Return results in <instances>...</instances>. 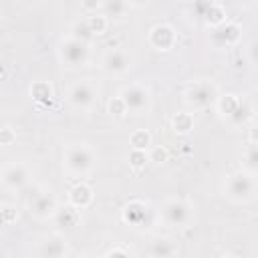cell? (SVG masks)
Listing matches in <instances>:
<instances>
[{
	"mask_svg": "<svg viewBox=\"0 0 258 258\" xmlns=\"http://www.w3.org/2000/svg\"><path fill=\"white\" fill-rule=\"evenodd\" d=\"M30 97L38 103V105H50L52 101V87L46 81H36L30 85Z\"/></svg>",
	"mask_w": 258,
	"mask_h": 258,
	"instance_id": "ffe728a7",
	"label": "cell"
},
{
	"mask_svg": "<svg viewBox=\"0 0 258 258\" xmlns=\"http://www.w3.org/2000/svg\"><path fill=\"white\" fill-rule=\"evenodd\" d=\"M91 202H93V189H91L89 183L79 181L77 185L71 187V191H69V204L71 206H75L79 210H85L87 206H91Z\"/></svg>",
	"mask_w": 258,
	"mask_h": 258,
	"instance_id": "e0dca14e",
	"label": "cell"
},
{
	"mask_svg": "<svg viewBox=\"0 0 258 258\" xmlns=\"http://www.w3.org/2000/svg\"><path fill=\"white\" fill-rule=\"evenodd\" d=\"M240 4H244V6H254L256 4V0H238Z\"/></svg>",
	"mask_w": 258,
	"mask_h": 258,
	"instance_id": "e575fe53",
	"label": "cell"
},
{
	"mask_svg": "<svg viewBox=\"0 0 258 258\" xmlns=\"http://www.w3.org/2000/svg\"><path fill=\"white\" fill-rule=\"evenodd\" d=\"M56 208H58V200L54 198L52 191H40V194L32 196V200H30V204H28L30 214H32L34 218H38V220H48V218H52V214H54Z\"/></svg>",
	"mask_w": 258,
	"mask_h": 258,
	"instance_id": "7c38bea8",
	"label": "cell"
},
{
	"mask_svg": "<svg viewBox=\"0 0 258 258\" xmlns=\"http://www.w3.org/2000/svg\"><path fill=\"white\" fill-rule=\"evenodd\" d=\"M71 36L81 38V40H87V42L93 38V34H91V30H89V24H87V20H85V18H83V20H77V22L73 24Z\"/></svg>",
	"mask_w": 258,
	"mask_h": 258,
	"instance_id": "484cf974",
	"label": "cell"
},
{
	"mask_svg": "<svg viewBox=\"0 0 258 258\" xmlns=\"http://www.w3.org/2000/svg\"><path fill=\"white\" fill-rule=\"evenodd\" d=\"M147 220V204L141 200H131L123 208V222L129 226H141Z\"/></svg>",
	"mask_w": 258,
	"mask_h": 258,
	"instance_id": "9a60e30c",
	"label": "cell"
},
{
	"mask_svg": "<svg viewBox=\"0 0 258 258\" xmlns=\"http://www.w3.org/2000/svg\"><path fill=\"white\" fill-rule=\"evenodd\" d=\"M147 42L151 48L155 50H161V52H167L175 46L177 42V32L171 24L167 22H159L155 26H151V30L147 32Z\"/></svg>",
	"mask_w": 258,
	"mask_h": 258,
	"instance_id": "9c48e42d",
	"label": "cell"
},
{
	"mask_svg": "<svg viewBox=\"0 0 258 258\" xmlns=\"http://www.w3.org/2000/svg\"><path fill=\"white\" fill-rule=\"evenodd\" d=\"M58 58L64 67L69 69H79V67H85L91 58V48H89V42L87 40H81V38H75V36H67L60 40L58 44Z\"/></svg>",
	"mask_w": 258,
	"mask_h": 258,
	"instance_id": "8992f818",
	"label": "cell"
},
{
	"mask_svg": "<svg viewBox=\"0 0 258 258\" xmlns=\"http://www.w3.org/2000/svg\"><path fill=\"white\" fill-rule=\"evenodd\" d=\"M242 169H246L250 173L258 171V149H256L254 141H250L246 145V149L242 151Z\"/></svg>",
	"mask_w": 258,
	"mask_h": 258,
	"instance_id": "603a6c76",
	"label": "cell"
},
{
	"mask_svg": "<svg viewBox=\"0 0 258 258\" xmlns=\"http://www.w3.org/2000/svg\"><path fill=\"white\" fill-rule=\"evenodd\" d=\"M101 67L109 75H123L131 69V56L125 48H113L103 56Z\"/></svg>",
	"mask_w": 258,
	"mask_h": 258,
	"instance_id": "4fadbf2b",
	"label": "cell"
},
{
	"mask_svg": "<svg viewBox=\"0 0 258 258\" xmlns=\"http://www.w3.org/2000/svg\"><path fill=\"white\" fill-rule=\"evenodd\" d=\"M159 216L171 228H185L194 218V206L183 198H167L159 208Z\"/></svg>",
	"mask_w": 258,
	"mask_h": 258,
	"instance_id": "52a82bcc",
	"label": "cell"
},
{
	"mask_svg": "<svg viewBox=\"0 0 258 258\" xmlns=\"http://www.w3.org/2000/svg\"><path fill=\"white\" fill-rule=\"evenodd\" d=\"M129 145H131V149H143V151H147L151 147V133L147 129L133 131L131 137H129Z\"/></svg>",
	"mask_w": 258,
	"mask_h": 258,
	"instance_id": "d4e9b609",
	"label": "cell"
},
{
	"mask_svg": "<svg viewBox=\"0 0 258 258\" xmlns=\"http://www.w3.org/2000/svg\"><path fill=\"white\" fill-rule=\"evenodd\" d=\"M16 141V131L12 127H0V145L10 147Z\"/></svg>",
	"mask_w": 258,
	"mask_h": 258,
	"instance_id": "f1b7e54d",
	"label": "cell"
},
{
	"mask_svg": "<svg viewBox=\"0 0 258 258\" xmlns=\"http://www.w3.org/2000/svg\"><path fill=\"white\" fill-rule=\"evenodd\" d=\"M167 149L165 147H161V145H151L149 149H147V159L149 161H153V163H163V161H167Z\"/></svg>",
	"mask_w": 258,
	"mask_h": 258,
	"instance_id": "83f0119b",
	"label": "cell"
},
{
	"mask_svg": "<svg viewBox=\"0 0 258 258\" xmlns=\"http://www.w3.org/2000/svg\"><path fill=\"white\" fill-rule=\"evenodd\" d=\"M218 97H220L218 85L214 81H208V79L194 81L191 85H187V89L183 93L185 105L194 111H202V109H208V107L216 105Z\"/></svg>",
	"mask_w": 258,
	"mask_h": 258,
	"instance_id": "277c9868",
	"label": "cell"
},
{
	"mask_svg": "<svg viewBox=\"0 0 258 258\" xmlns=\"http://www.w3.org/2000/svg\"><path fill=\"white\" fill-rule=\"evenodd\" d=\"M216 107H218L222 119H226L234 127H240L254 117L252 99H244L238 95H220L216 101Z\"/></svg>",
	"mask_w": 258,
	"mask_h": 258,
	"instance_id": "3957f363",
	"label": "cell"
},
{
	"mask_svg": "<svg viewBox=\"0 0 258 258\" xmlns=\"http://www.w3.org/2000/svg\"><path fill=\"white\" fill-rule=\"evenodd\" d=\"M240 38H242V28H240V24L230 22V20H226V22L214 26V28H212V34H210L212 44L218 46V48L234 46V44L240 42Z\"/></svg>",
	"mask_w": 258,
	"mask_h": 258,
	"instance_id": "8fae6325",
	"label": "cell"
},
{
	"mask_svg": "<svg viewBox=\"0 0 258 258\" xmlns=\"http://www.w3.org/2000/svg\"><path fill=\"white\" fill-rule=\"evenodd\" d=\"M109 113H111V115H115V117H123V115H127V109H125L123 101L119 99V95H117L115 99H111V101H109Z\"/></svg>",
	"mask_w": 258,
	"mask_h": 258,
	"instance_id": "f546056e",
	"label": "cell"
},
{
	"mask_svg": "<svg viewBox=\"0 0 258 258\" xmlns=\"http://www.w3.org/2000/svg\"><path fill=\"white\" fill-rule=\"evenodd\" d=\"M212 2H214V0H196V2H194V10H196L200 16H204V12L210 8Z\"/></svg>",
	"mask_w": 258,
	"mask_h": 258,
	"instance_id": "1f68e13d",
	"label": "cell"
},
{
	"mask_svg": "<svg viewBox=\"0 0 258 258\" xmlns=\"http://www.w3.org/2000/svg\"><path fill=\"white\" fill-rule=\"evenodd\" d=\"M97 165V153L89 143H69L62 151V169L69 177H87Z\"/></svg>",
	"mask_w": 258,
	"mask_h": 258,
	"instance_id": "6da1fadb",
	"label": "cell"
},
{
	"mask_svg": "<svg viewBox=\"0 0 258 258\" xmlns=\"http://www.w3.org/2000/svg\"><path fill=\"white\" fill-rule=\"evenodd\" d=\"M67 252H69V248H67V242L62 236H52V238L40 242V246L36 250V254L48 256V258H58V256H64Z\"/></svg>",
	"mask_w": 258,
	"mask_h": 258,
	"instance_id": "ac0fdd59",
	"label": "cell"
},
{
	"mask_svg": "<svg viewBox=\"0 0 258 258\" xmlns=\"http://www.w3.org/2000/svg\"><path fill=\"white\" fill-rule=\"evenodd\" d=\"M256 173H250L246 169H238L230 173L224 181V196L234 204H248L256 196Z\"/></svg>",
	"mask_w": 258,
	"mask_h": 258,
	"instance_id": "7a4b0ae2",
	"label": "cell"
},
{
	"mask_svg": "<svg viewBox=\"0 0 258 258\" xmlns=\"http://www.w3.org/2000/svg\"><path fill=\"white\" fill-rule=\"evenodd\" d=\"M129 4H133V6H145L149 0H127Z\"/></svg>",
	"mask_w": 258,
	"mask_h": 258,
	"instance_id": "836d02e7",
	"label": "cell"
},
{
	"mask_svg": "<svg viewBox=\"0 0 258 258\" xmlns=\"http://www.w3.org/2000/svg\"><path fill=\"white\" fill-rule=\"evenodd\" d=\"M67 101L69 105L75 109V111H81V113H89L97 101H99V89L97 85L91 81V79H83V81H77L69 87L67 91Z\"/></svg>",
	"mask_w": 258,
	"mask_h": 258,
	"instance_id": "5b68a950",
	"label": "cell"
},
{
	"mask_svg": "<svg viewBox=\"0 0 258 258\" xmlns=\"http://www.w3.org/2000/svg\"><path fill=\"white\" fill-rule=\"evenodd\" d=\"M204 22L208 24V26H218V24H222V22H226L228 18H226V10H224V6L222 4H218V2H212L210 4V8L204 12Z\"/></svg>",
	"mask_w": 258,
	"mask_h": 258,
	"instance_id": "7402d4cb",
	"label": "cell"
},
{
	"mask_svg": "<svg viewBox=\"0 0 258 258\" xmlns=\"http://www.w3.org/2000/svg\"><path fill=\"white\" fill-rule=\"evenodd\" d=\"M87 24H89V30L93 36H99V34H105L107 32V26H109V18L105 14H87Z\"/></svg>",
	"mask_w": 258,
	"mask_h": 258,
	"instance_id": "cb8c5ba5",
	"label": "cell"
},
{
	"mask_svg": "<svg viewBox=\"0 0 258 258\" xmlns=\"http://www.w3.org/2000/svg\"><path fill=\"white\" fill-rule=\"evenodd\" d=\"M119 99L123 101L127 113L141 115L147 113L151 107V91L143 83H129L119 91Z\"/></svg>",
	"mask_w": 258,
	"mask_h": 258,
	"instance_id": "ba28073f",
	"label": "cell"
},
{
	"mask_svg": "<svg viewBox=\"0 0 258 258\" xmlns=\"http://www.w3.org/2000/svg\"><path fill=\"white\" fill-rule=\"evenodd\" d=\"M127 8H129L127 0H101V14H105L107 18H113V20L123 18Z\"/></svg>",
	"mask_w": 258,
	"mask_h": 258,
	"instance_id": "d6986e66",
	"label": "cell"
},
{
	"mask_svg": "<svg viewBox=\"0 0 258 258\" xmlns=\"http://www.w3.org/2000/svg\"><path fill=\"white\" fill-rule=\"evenodd\" d=\"M131 254V250L129 248H111V250H107L105 252V256H129Z\"/></svg>",
	"mask_w": 258,
	"mask_h": 258,
	"instance_id": "d6a6232c",
	"label": "cell"
},
{
	"mask_svg": "<svg viewBox=\"0 0 258 258\" xmlns=\"http://www.w3.org/2000/svg\"><path fill=\"white\" fill-rule=\"evenodd\" d=\"M52 222H54V226L58 230L69 232V230H73V228L79 226V222H81V210L75 208V206H71V204H67V206H60L58 204V208L52 214Z\"/></svg>",
	"mask_w": 258,
	"mask_h": 258,
	"instance_id": "5bb4252c",
	"label": "cell"
},
{
	"mask_svg": "<svg viewBox=\"0 0 258 258\" xmlns=\"http://www.w3.org/2000/svg\"><path fill=\"white\" fill-rule=\"evenodd\" d=\"M0 183L10 191H20L28 183V167L20 161L4 165L0 171Z\"/></svg>",
	"mask_w": 258,
	"mask_h": 258,
	"instance_id": "30bf717a",
	"label": "cell"
},
{
	"mask_svg": "<svg viewBox=\"0 0 258 258\" xmlns=\"http://www.w3.org/2000/svg\"><path fill=\"white\" fill-rule=\"evenodd\" d=\"M179 252V246L173 238H167V236H161V238H155L151 244H149V250L147 254L149 256H155V258H167V256H175Z\"/></svg>",
	"mask_w": 258,
	"mask_h": 258,
	"instance_id": "2e32d148",
	"label": "cell"
},
{
	"mask_svg": "<svg viewBox=\"0 0 258 258\" xmlns=\"http://www.w3.org/2000/svg\"><path fill=\"white\" fill-rule=\"evenodd\" d=\"M194 125H196V119H194V115H191L189 111L175 113L173 119H171V127H173V131H175L177 135H187V133H191Z\"/></svg>",
	"mask_w": 258,
	"mask_h": 258,
	"instance_id": "44dd1931",
	"label": "cell"
},
{
	"mask_svg": "<svg viewBox=\"0 0 258 258\" xmlns=\"http://www.w3.org/2000/svg\"><path fill=\"white\" fill-rule=\"evenodd\" d=\"M81 10L85 14H95L101 10V0H81Z\"/></svg>",
	"mask_w": 258,
	"mask_h": 258,
	"instance_id": "4dcf8cb0",
	"label": "cell"
},
{
	"mask_svg": "<svg viewBox=\"0 0 258 258\" xmlns=\"http://www.w3.org/2000/svg\"><path fill=\"white\" fill-rule=\"evenodd\" d=\"M147 161H149V159H147V151H143V149H131V151H129V165H131L133 169L145 167Z\"/></svg>",
	"mask_w": 258,
	"mask_h": 258,
	"instance_id": "4316f807",
	"label": "cell"
}]
</instances>
